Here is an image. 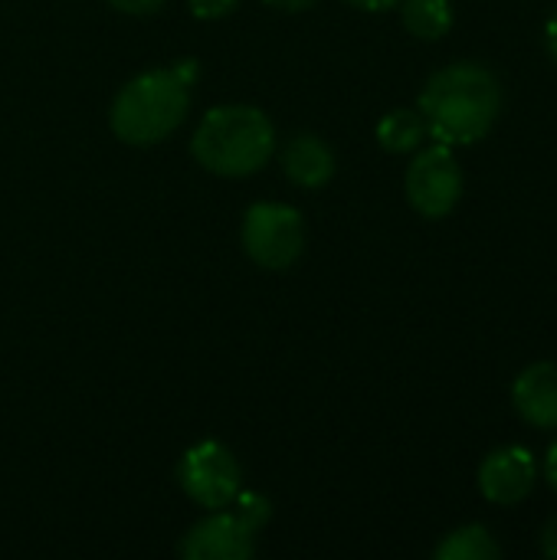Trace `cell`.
Instances as JSON below:
<instances>
[{"label":"cell","instance_id":"1","mask_svg":"<svg viewBox=\"0 0 557 560\" xmlns=\"http://www.w3.org/2000/svg\"><path fill=\"white\" fill-rule=\"evenodd\" d=\"M502 112V85L483 62H453L437 69L420 92L427 135L446 148L483 141Z\"/></svg>","mask_w":557,"mask_h":560},{"label":"cell","instance_id":"2","mask_svg":"<svg viewBox=\"0 0 557 560\" xmlns=\"http://www.w3.org/2000/svg\"><path fill=\"white\" fill-rule=\"evenodd\" d=\"M194 82L197 59H177L167 69H151L125 82L108 112L115 138L135 148H151L174 135L190 108Z\"/></svg>","mask_w":557,"mask_h":560},{"label":"cell","instance_id":"3","mask_svg":"<svg viewBox=\"0 0 557 560\" xmlns=\"http://www.w3.org/2000/svg\"><path fill=\"white\" fill-rule=\"evenodd\" d=\"M276 151V128L256 105H217L190 138L194 161L217 177H250Z\"/></svg>","mask_w":557,"mask_h":560},{"label":"cell","instance_id":"4","mask_svg":"<svg viewBox=\"0 0 557 560\" xmlns=\"http://www.w3.org/2000/svg\"><path fill=\"white\" fill-rule=\"evenodd\" d=\"M230 512L217 509L204 522H197L184 541L181 558L187 560H250L256 555V535L269 522L272 509L269 499L256 492H240L230 505Z\"/></svg>","mask_w":557,"mask_h":560},{"label":"cell","instance_id":"5","mask_svg":"<svg viewBox=\"0 0 557 560\" xmlns=\"http://www.w3.org/2000/svg\"><path fill=\"white\" fill-rule=\"evenodd\" d=\"M240 236L256 266L282 272L295 266L305 249V220L289 203H253L243 217Z\"/></svg>","mask_w":557,"mask_h":560},{"label":"cell","instance_id":"6","mask_svg":"<svg viewBox=\"0 0 557 560\" xmlns=\"http://www.w3.org/2000/svg\"><path fill=\"white\" fill-rule=\"evenodd\" d=\"M177 482L194 505L217 512L243 492V469L223 443L204 440L184 453L177 466Z\"/></svg>","mask_w":557,"mask_h":560},{"label":"cell","instance_id":"7","mask_svg":"<svg viewBox=\"0 0 557 560\" xmlns=\"http://www.w3.org/2000/svg\"><path fill=\"white\" fill-rule=\"evenodd\" d=\"M407 200L427 220H443L463 197V167L446 144L423 148L407 167Z\"/></svg>","mask_w":557,"mask_h":560},{"label":"cell","instance_id":"8","mask_svg":"<svg viewBox=\"0 0 557 560\" xmlns=\"http://www.w3.org/2000/svg\"><path fill=\"white\" fill-rule=\"evenodd\" d=\"M538 482V459L525 446H502L479 466V492L492 505H519Z\"/></svg>","mask_w":557,"mask_h":560},{"label":"cell","instance_id":"9","mask_svg":"<svg viewBox=\"0 0 557 560\" xmlns=\"http://www.w3.org/2000/svg\"><path fill=\"white\" fill-rule=\"evenodd\" d=\"M512 404L529 427L557 430V364L542 361L515 377Z\"/></svg>","mask_w":557,"mask_h":560},{"label":"cell","instance_id":"10","mask_svg":"<svg viewBox=\"0 0 557 560\" xmlns=\"http://www.w3.org/2000/svg\"><path fill=\"white\" fill-rule=\"evenodd\" d=\"M282 171L299 187H325L335 177V151L318 135H299L282 151Z\"/></svg>","mask_w":557,"mask_h":560},{"label":"cell","instance_id":"11","mask_svg":"<svg viewBox=\"0 0 557 560\" xmlns=\"http://www.w3.org/2000/svg\"><path fill=\"white\" fill-rule=\"evenodd\" d=\"M423 138H427V121L414 108H394L378 125V141L391 154H410L423 144Z\"/></svg>","mask_w":557,"mask_h":560},{"label":"cell","instance_id":"12","mask_svg":"<svg viewBox=\"0 0 557 560\" xmlns=\"http://www.w3.org/2000/svg\"><path fill=\"white\" fill-rule=\"evenodd\" d=\"M437 560H499L502 558V548L499 541L489 535V528L483 525H463L456 532H450L437 551H433Z\"/></svg>","mask_w":557,"mask_h":560},{"label":"cell","instance_id":"13","mask_svg":"<svg viewBox=\"0 0 557 560\" xmlns=\"http://www.w3.org/2000/svg\"><path fill=\"white\" fill-rule=\"evenodd\" d=\"M401 16L417 39H440L453 30L450 0H401Z\"/></svg>","mask_w":557,"mask_h":560},{"label":"cell","instance_id":"14","mask_svg":"<svg viewBox=\"0 0 557 560\" xmlns=\"http://www.w3.org/2000/svg\"><path fill=\"white\" fill-rule=\"evenodd\" d=\"M236 3L240 0H187V7L197 20H220L227 13H233Z\"/></svg>","mask_w":557,"mask_h":560},{"label":"cell","instance_id":"15","mask_svg":"<svg viewBox=\"0 0 557 560\" xmlns=\"http://www.w3.org/2000/svg\"><path fill=\"white\" fill-rule=\"evenodd\" d=\"M115 10H121V13H131V16H151V13H158L167 0H108Z\"/></svg>","mask_w":557,"mask_h":560},{"label":"cell","instance_id":"16","mask_svg":"<svg viewBox=\"0 0 557 560\" xmlns=\"http://www.w3.org/2000/svg\"><path fill=\"white\" fill-rule=\"evenodd\" d=\"M542 555L557 560V515L545 525V532H542Z\"/></svg>","mask_w":557,"mask_h":560},{"label":"cell","instance_id":"17","mask_svg":"<svg viewBox=\"0 0 557 560\" xmlns=\"http://www.w3.org/2000/svg\"><path fill=\"white\" fill-rule=\"evenodd\" d=\"M345 3H351L358 10H368V13H384V10H394L401 0H345Z\"/></svg>","mask_w":557,"mask_h":560},{"label":"cell","instance_id":"18","mask_svg":"<svg viewBox=\"0 0 557 560\" xmlns=\"http://www.w3.org/2000/svg\"><path fill=\"white\" fill-rule=\"evenodd\" d=\"M545 482L557 492V440L548 446V453H545Z\"/></svg>","mask_w":557,"mask_h":560},{"label":"cell","instance_id":"19","mask_svg":"<svg viewBox=\"0 0 557 560\" xmlns=\"http://www.w3.org/2000/svg\"><path fill=\"white\" fill-rule=\"evenodd\" d=\"M269 7H276V10H289V13H299V10H309L315 0H266Z\"/></svg>","mask_w":557,"mask_h":560},{"label":"cell","instance_id":"20","mask_svg":"<svg viewBox=\"0 0 557 560\" xmlns=\"http://www.w3.org/2000/svg\"><path fill=\"white\" fill-rule=\"evenodd\" d=\"M545 43H548L552 59L557 62V7H555V13H552V20H548V26H545Z\"/></svg>","mask_w":557,"mask_h":560}]
</instances>
